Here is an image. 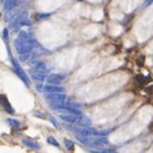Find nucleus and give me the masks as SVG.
<instances>
[{
  "mask_svg": "<svg viewBox=\"0 0 153 153\" xmlns=\"http://www.w3.org/2000/svg\"><path fill=\"white\" fill-rule=\"evenodd\" d=\"M12 64H13V70L16 71V74L20 76L21 78V81L25 83L26 86H30V82H29V79H27V75H26V73L22 70V68L18 65V62H17V60H14V59H12Z\"/></svg>",
  "mask_w": 153,
  "mask_h": 153,
  "instance_id": "obj_3",
  "label": "nucleus"
},
{
  "mask_svg": "<svg viewBox=\"0 0 153 153\" xmlns=\"http://www.w3.org/2000/svg\"><path fill=\"white\" fill-rule=\"evenodd\" d=\"M7 121H8V123L12 126V127H13V126H14V127H17V126H18V121H16V120H10V118H9V120H7Z\"/></svg>",
  "mask_w": 153,
  "mask_h": 153,
  "instance_id": "obj_19",
  "label": "nucleus"
},
{
  "mask_svg": "<svg viewBox=\"0 0 153 153\" xmlns=\"http://www.w3.org/2000/svg\"><path fill=\"white\" fill-rule=\"evenodd\" d=\"M14 45H16V49L18 53H30L34 48V40L29 39V40H21V39H16L14 42Z\"/></svg>",
  "mask_w": 153,
  "mask_h": 153,
  "instance_id": "obj_2",
  "label": "nucleus"
},
{
  "mask_svg": "<svg viewBox=\"0 0 153 153\" xmlns=\"http://www.w3.org/2000/svg\"><path fill=\"white\" fill-rule=\"evenodd\" d=\"M18 39H21V40H29L30 39L29 34L26 33V31H20V33H18Z\"/></svg>",
  "mask_w": 153,
  "mask_h": 153,
  "instance_id": "obj_14",
  "label": "nucleus"
},
{
  "mask_svg": "<svg viewBox=\"0 0 153 153\" xmlns=\"http://www.w3.org/2000/svg\"><path fill=\"white\" fill-rule=\"evenodd\" d=\"M47 140H48V143H49V144H51V145H55V147H59V143H57V140L55 139V137L49 136V137H48V139H47Z\"/></svg>",
  "mask_w": 153,
  "mask_h": 153,
  "instance_id": "obj_17",
  "label": "nucleus"
},
{
  "mask_svg": "<svg viewBox=\"0 0 153 153\" xmlns=\"http://www.w3.org/2000/svg\"><path fill=\"white\" fill-rule=\"evenodd\" d=\"M31 66L35 68V70H39V71H47V66H45L44 62H42V61H38V60H34L31 61Z\"/></svg>",
  "mask_w": 153,
  "mask_h": 153,
  "instance_id": "obj_10",
  "label": "nucleus"
},
{
  "mask_svg": "<svg viewBox=\"0 0 153 153\" xmlns=\"http://www.w3.org/2000/svg\"><path fill=\"white\" fill-rule=\"evenodd\" d=\"M49 118H51L52 123H53V125H55V126H56V127H59V123H57V122H56V120H55V118H53V117H49Z\"/></svg>",
  "mask_w": 153,
  "mask_h": 153,
  "instance_id": "obj_23",
  "label": "nucleus"
},
{
  "mask_svg": "<svg viewBox=\"0 0 153 153\" xmlns=\"http://www.w3.org/2000/svg\"><path fill=\"white\" fill-rule=\"evenodd\" d=\"M78 125H81V126H90L91 125V121L88 120V118H81L78 122H76Z\"/></svg>",
  "mask_w": 153,
  "mask_h": 153,
  "instance_id": "obj_13",
  "label": "nucleus"
},
{
  "mask_svg": "<svg viewBox=\"0 0 153 153\" xmlns=\"http://www.w3.org/2000/svg\"><path fill=\"white\" fill-rule=\"evenodd\" d=\"M30 53H20V61H26L29 59Z\"/></svg>",
  "mask_w": 153,
  "mask_h": 153,
  "instance_id": "obj_18",
  "label": "nucleus"
},
{
  "mask_svg": "<svg viewBox=\"0 0 153 153\" xmlns=\"http://www.w3.org/2000/svg\"><path fill=\"white\" fill-rule=\"evenodd\" d=\"M30 75H31L33 79H36L38 82H44L45 79V73L44 71H39V70H31L30 71Z\"/></svg>",
  "mask_w": 153,
  "mask_h": 153,
  "instance_id": "obj_8",
  "label": "nucleus"
},
{
  "mask_svg": "<svg viewBox=\"0 0 153 153\" xmlns=\"http://www.w3.org/2000/svg\"><path fill=\"white\" fill-rule=\"evenodd\" d=\"M0 104L4 106L5 110H7L8 113H14V110H13L12 106H10L8 99H7V96H1V95H0Z\"/></svg>",
  "mask_w": 153,
  "mask_h": 153,
  "instance_id": "obj_9",
  "label": "nucleus"
},
{
  "mask_svg": "<svg viewBox=\"0 0 153 153\" xmlns=\"http://www.w3.org/2000/svg\"><path fill=\"white\" fill-rule=\"evenodd\" d=\"M24 144L26 145V147H29V148H31V149H40V145L35 143V141H31V140H24Z\"/></svg>",
  "mask_w": 153,
  "mask_h": 153,
  "instance_id": "obj_11",
  "label": "nucleus"
},
{
  "mask_svg": "<svg viewBox=\"0 0 153 153\" xmlns=\"http://www.w3.org/2000/svg\"><path fill=\"white\" fill-rule=\"evenodd\" d=\"M78 139L82 141L83 144L88 145V147L94 149H100L105 145H108V140L105 139V136H85V135H78Z\"/></svg>",
  "mask_w": 153,
  "mask_h": 153,
  "instance_id": "obj_1",
  "label": "nucleus"
},
{
  "mask_svg": "<svg viewBox=\"0 0 153 153\" xmlns=\"http://www.w3.org/2000/svg\"><path fill=\"white\" fill-rule=\"evenodd\" d=\"M34 116H35V117H39V118H45V114L40 113V112H34Z\"/></svg>",
  "mask_w": 153,
  "mask_h": 153,
  "instance_id": "obj_21",
  "label": "nucleus"
},
{
  "mask_svg": "<svg viewBox=\"0 0 153 153\" xmlns=\"http://www.w3.org/2000/svg\"><path fill=\"white\" fill-rule=\"evenodd\" d=\"M65 79V75H61V74H52L47 78V81L49 85H60L61 81Z\"/></svg>",
  "mask_w": 153,
  "mask_h": 153,
  "instance_id": "obj_6",
  "label": "nucleus"
},
{
  "mask_svg": "<svg viewBox=\"0 0 153 153\" xmlns=\"http://www.w3.org/2000/svg\"><path fill=\"white\" fill-rule=\"evenodd\" d=\"M60 118L68 123H76L82 118V114H75V113H62Z\"/></svg>",
  "mask_w": 153,
  "mask_h": 153,
  "instance_id": "obj_5",
  "label": "nucleus"
},
{
  "mask_svg": "<svg viewBox=\"0 0 153 153\" xmlns=\"http://www.w3.org/2000/svg\"><path fill=\"white\" fill-rule=\"evenodd\" d=\"M51 14L49 13H47V14H39V18H47V17H49Z\"/></svg>",
  "mask_w": 153,
  "mask_h": 153,
  "instance_id": "obj_24",
  "label": "nucleus"
},
{
  "mask_svg": "<svg viewBox=\"0 0 153 153\" xmlns=\"http://www.w3.org/2000/svg\"><path fill=\"white\" fill-rule=\"evenodd\" d=\"M3 39H4L5 42L8 40V30L4 29V31H3Z\"/></svg>",
  "mask_w": 153,
  "mask_h": 153,
  "instance_id": "obj_20",
  "label": "nucleus"
},
{
  "mask_svg": "<svg viewBox=\"0 0 153 153\" xmlns=\"http://www.w3.org/2000/svg\"><path fill=\"white\" fill-rule=\"evenodd\" d=\"M136 79H137V82H140V83H147V82L151 81L149 76H143V75H137Z\"/></svg>",
  "mask_w": 153,
  "mask_h": 153,
  "instance_id": "obj_15",
  "label": "nucleus"
},
{
  "mask_svg": "<svg viewBox=\"0 0 153 153\" xmlns=\"http://www.w3.org/2000/svg\"><path fill=\"white\" fill-rule=\"evenodd\" d=\"M48 102H57V101H66V95L64 92H48L44 96Z\"/></svg>",
  "mask_w": 153,
  "mask_h": 153,
  "instance_id": "obj_4",
  "label": "nucleus"
},
{
  "mask_svg": "<svg viewBox=\"0 0 153 153\" xmlns=\"http://www.w3.org/2000/svg\"><path fill=\"white\" fill-rule=\"evenodd\" d=\"M43 91L45 94L48 92H64V88L59 85H47L43 87Z\"/></svg>",
  "mask_w": 153,
  "mask_h": 153,
  "instance_id": "obj_7",
  "label": "nucleus"
},
{
  "mask_svg": "<svg viewBox=\"0 0 153 153\" xmlns=\"http://www.w3.org/2000/svg\"><path fill=\"white\" fill-rule=\"evenodd\" d=\"M16 4H17V0H5L4 1V8L7 10L13 9L14 7H16Z\"/></svg>",
  "mask_w": 153,
  "mask_h": 153,
  "instance_id": "obj_12",
  "label": "nucleus"
},
{
  "mask_svg": "<svg viewBox=\"0 0 153 153\" xmlns=\"http://www.w3.org/2000/svg\"><path fill=\"white\" fill-rule=\"evenodd\" d=\"M152 3H153V0H145V1H144V4H143V7H144V8H145V7L151 5V4H152Z\"/></svg>",
  "mask_w": 153,
  "mask_h": 153,
  "instance_id": "obj_22",
  "label": "nucleus"
},
{
  "mask_svg": "<svg viewBox=\"0 0 153 153\" xmlns=\"http://www.w3.org/2000/svg\"><path fill=\"white\" fill-rule=\"evenodd\" d=\"M65 147H66V149H70V151H71V149L74 148V141L66 139V140H65Z\"/></svg>",
  "mask_w": 153,
  "mask_h": 153,
  "instance_id": "obj_16",
  "label": "nucleus"
},
{
  "mask_svg": "<svg viewBox=\"0 0 153 153\" xmlns=\"http://www.w3.org/2000/svg\"><path fill=\"white\" fill-rule=\"evenodd\" d=\"M79 1H83V0H79Z\"/></svg>",
  "mask_w": 153,
  "mask_h": 153,
  "instance_id": "obj_25",
  "label": "nucleus"
}]
</instances>
